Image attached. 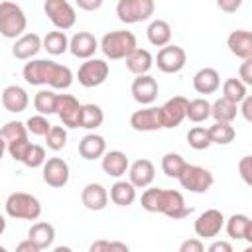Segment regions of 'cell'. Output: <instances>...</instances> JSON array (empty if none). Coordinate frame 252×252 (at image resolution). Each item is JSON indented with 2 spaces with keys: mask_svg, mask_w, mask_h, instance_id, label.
Masks as SVG:
<instances>
[{
  "mask_svg": "<svg viewBox=\"0 0 252 252\" xmlns=\"http://www.w3.org/2000/svg\"><path fill=\"white\" fill-rule=\"evenodd\" d=\"M140 203L148 213H161L173 220L185 219L193 213V207H187L183 195L175 189H146L142 193Z\"/></svg>",
  "mask_w": 252,
  "mask_h": 252,
  "instance_id": "6da1fadb",
  "label": "cell"
},
{
  "mask_svg": "<svg viewBox=\"0 0 252 252\" xmlns=\"http://www.w3.org/2000/svg\"><path fill=\"white\" fill-rule=\"evenodd\" d=\"M22 73L26 83L30 85H49L53 89H69L73 83L71 69L49 59H30V63L24 65Z\"/></svg>",
  "mask_w": 252,
  "mask_h": 252,
  "instance_id": "7a4b0ae2",
  "label": "cell"
},
{
  "mask_svg": "<svg viewBox=\"0 0 252 252\" xmlns=\"http://www.w3.org/2000/svg\"><path fill=\"white\" fill-rule=\"evenodd\" d=\"M100 49L108 59H126L136 49V35L128 30H114L102 35Z\"/></svg>",
  "mask_w": 252,
  "mask_h": 252,
  "instance_id": "3957f363",
  "label": "cell"
},
{
  "mask_svg": "<svg viewBox=\"0 0 252 252\" xmlns=\"http://www.w3.org/2000/svg\"><path fill=\"white\" fill-rule=\"evenodd\" d=\"M28 20L24 10L16 2H0V33L8 39L22 37Z\"/></svg>",
  "mask_w": 252,
  "mask_h": 252,
  "instance_id": "277c9868",
  "label": "cell"
},
{
  "mask_svg": "<svg viewBox=\"0 0 252 252\" xmlns=\"http://www.w3.org/2000/svg\"><path fill=\"white\" fill-rule=\"evenodd\" d=\"M6 213L12 219L35 220L41 215V205L33 195L24 193V191H16L6 199Z\"/></svg>",
  "mask_w": 252,
  "mask_h": 252,
  "instance_id": "5b68a950",
  "label": "cell"
},
{
  "mask_svg": "<svg viewBox=\"0 0 252 252\" xmlns=\"http://www.w3.org/2000/svg\"><path fill=\"white\" fill-rule=\"evenodd\" d=\"M179 185L191 193H207L213 183H215V177L209 169L201 167V165H191V163H185L183 171L179 173L177 177Z\"/></svg>",
  "mask_w": 252,
  "mask_h": 252,
  "instance_id": "8992f818",
  "label": "cell"
},
{
  "mask_svg": "<svg viewBox=\"0 0 252 252\" xmlns=\"http://www.w3.org/2000/svg\"><path fill=\"white\" fill-rule=\"evenodd\" d=\"M156 10L154 0H120L116 4V16L124 24L146 22Z\"/></svg>",
  "mask_w": 252,
  "mask_h": 252,
  "instance_id": "52a82bcc",
  "label": "cell"
},
{
  "mask_svg": "<svg viewBox=\"0 0 252 252\" xmlns=\"http://www.w3.org/2000/svg\"><path fill=\"white\" fill-rule=\"evenodd\" d=\"M43 10H45L47 18L51 20V24H53L59 32H65V30L73 28L75 22H77L75 8H73L67 0H47V2L43 4Z\"/></svg>",
  "mask_w": 252,
  "mask_h": 252,
  "instance_id": "ba28073f",
  "label": "cell"
},
{
  "mask_svg": "<svg viewBox=\"0 0 252 252\" xmlns=\"http://www.w3.org/2000/svg\"><path fill=\"white\" fill-rule=\"evenodd\" d=\"M110 73V67L104 59H87L81 67H79V73H77V79L83 87L87 89H93V87H98L106 81Z\"/></svg>",
  "mask_w": 252,
  "mask_h": 252,
  "instance_id": "9c48e42d",
  "label": "cell"
},
{
  "mask_svg": "<svg viewBox=\"0 0 252 252\" xmlns=\"http://www.w3.org/2000/svg\"><path fill=\"white\" fill-rule=\"evenodd\" d=\"M185 61H187V55L179 45H165L158 51V57H156L158 69L163 73H179L185 67Z\"/></svg>",
  "mask_w": 252,
  "mask_h": 252,
  "instance_id": "30bf717a",
  "label": "cell"
},
{
  "mask_svg": "<svg viewBox=\"0 0 252 252\" xmlns=\"http://www.w3.org/2000/svg\"><path fill=\"white\" fill-rule=\"evenodd\" d=\"M55 114L67 128H79L81 118V102L73 94H57V106Z\"/></svg>",
  "mask_w": 252,
  "mask_h": 252,
  "instance_id": "8fae6325",
  "label": "cell"
},
{
  "mask_svg": "<svg viewBox=\"0 0 252 252\" xmlns=\"http://www.w3.org/2000/svg\"><path fill=\"white\" fill-rule=\"evenodd\" d=\"M130 126L138 132H156V130L163 128L159 106H146V108L136 110L130 116Z\"/></svg>",
  "mask_w": 252,
  "mask_h": 252,
  "instance_id": "7c38bea8",
  "label": "cell"
},
{
  "mask_svg": "<svg viewBox=\"0 0 252 252\" xmlns=\"http://www.w3.org/2000/svg\"><path fill=\"white\" fill-rule=\"evenodd\" d=\"M224 226V217L217 209H207L195 220V234L201 238H215Z\"/></svg>",
  "mask_w": 252,
  "mask_h": 252,
  "instance_id": "4fadbf2b",
  "label": "cell"
},
{
  "mask_svg": "<svg viewBox=\"0 0 252 252\" xmlns=\"http://www.w3.org/2000/svg\"><path fill=\"white\" fill-rule=\"evenodd\" d=\"M43 181L49 187H65L69 181V163L61 158H49L43 163Z\"/></svg>",
  "mask_w": 252,
  "mask_h": 252,
  "instance_id": "5bb4252c",
  "label": "cell"
},
{
  "mask_svg": "<svg viewBox=\"0 0 252 252\" xmlns=\"http://www.w3.org/2000/svg\"><path fill=\"white\" fill-rule=\"evenodd\" d=\"M187 102H189V100H187L185 96H173V98H169L163 106H159L163 128H177V126L185 120Z\"/></svg>",
  "mask_w": 252,
  "mask_h": 252,
  "instance_id": "9a60e30c",
  "label": "cell"
},
{
  "mask_svg": "<svg viewBox=\"0 0 252 252\" xmlns=\"http://www.w3.org/2000/svg\"><path fill=\"white\" fill-rule=\"evenodd\" d=\"M130 91H132V96H134L136 102H140V104H152L158 98L159 87H158V81L152 75H140V77L134 79Z\"/></svg>",
  "mask_w": 252,
  "mask_h": 252,
  "instance_id": "2e32d148",
  "label": "cell"
},
{
  "mask_svg": "<svg viewBox=\"0 0 252 252\" xmlns=\"http://www.w3.org/2000/svg\"><path fill=\"white\" fill-rule=\"evenodd\" d=\"M96 49H98V41L89 32H77L69 39V51L79 59H91Z\"/></svg>",
  "mask_w": 252,
  "mask_h": 252,
  "instance_id": "e0dca14e",
  "label": "cell"
},
{
  "mask_svg": "<svg viewBox=\"0 0 252 252\" xmlns=\"http://www.w3.org/2000/svg\"><path fill=\"white\" fill-rule=\"evenodd\" d=\"M128 175H130V183L134 187L144 189V187H150L152 185V181L156 177V167H154V163L150 159L142 158V159H136L128 167Z\"/></svg>",
  "mask_w": 252,
  "mask_h": 252,
  "instance_id": "ac0fdd59",
  "label": "cell"
},
{
  "mask_svg": "<svg viewBox=\"0 0 252 252\" xmlns=\"http://www.w3.org/2000/svg\"><path fill=\"white\" fill-rule=\"evenodd\" d=\"M226 45H228L230 53L240 57L242 61L244 59H252V33L250 32H246V30L230 32V35L226 39Z\"/></svg>",
  "mask_w": 252,
  "mask_h": 252,
  "instance_id": "d6986e66",
  "label": "cell"
},
{
  "mask_svg": "<svg viewBox=\"0 0 252 252\" xmlns=\"http://www.w3.org/2000/svg\"><path fill=\"white\" fill-rule=\"evenodd\" d=\"M219 87H220V77L213 67H203L193 77V89L199 94H213L219 91Z\"/></svg>",
  "mask_w": 252,
  "mask_h": 252,
  "instance_id": "ffe728a7",
  "label": "cell"
},
{
  "mask_svg": "<svg viewBox=\"0 0 252 252\" xmlns=\"http://www.w3.org/2000/svg\"><path fill=\"white\" fill-rule=\"evenodd\" d=\"M28 102H30V96L20 85H8L2 91V104L8 112H14V114L24 112L28 108Z\"/></svg>",
  "mask_w": 252,
  "mask_h": 252,
  "instance_id": "44dd1931",
  "label": "cell"
},
{
  "mask_svg": "<svg viewBox=\"0 0 252 252\" xmlns=\"http://www.w3.org/2000/svg\"><path fill=\"white\" fill-rule=\"evenodd\" d=\"M41 49V37L37 33H24L22 37L16 39V43L12 45V55L16 59H32L37 55V51Z\"/></svg>",
  "mask_w": 252,
  "mask_h": 252,
  "instance_id": "7402d4cb",
  "label": "cell"
},
{
  "mask_svg": "<svg viewBox=\"0 0 252 252\" xmlns=\"http://www.w3.org/2000/svg\"><path fill=\"white\" fill-rule=\"evenodd\" d=\"M81 201L89 211H102L108 203V193L100 183H89L81 191Z\"/></svg>",
  "mask_w": 252,
  "mask_h": 252,
  "instance_id": "603a6c76",
  "label": "cell"
},
{
  "mask_svg": "<svg viewBox=\"0 0 252 252\" xmlns=\"http://www.w3.org/2000/svg\"><path fill=\"white\" fill-rule=\"evenodd\" d=\"M128 167H130V161L126 154L120 150H112L102 156V171L110 177H122L128 171Z\"/></svg>",
  "mask_w": 252,
  "mask_h": 252,
  "instance_id": "cb8c5ba5",
  "label": "cell"
},
{
  "mask_svg": "<svg viewBox=\"0 0 252 252\" xmlns=\"http://www.w3.org/2000/svg\"><path fill=\"white\" fill-rule=\"evenodd\" d=\"M79 154L83 159H98L106 154V142L102 136L98 134H87L81 142H79Z\"/></svg>",
  "mask_w": 252,
  "mask_h": 252,
  "instance_id": "d4e9b609",
  "label": "cell"
},
{
  "mask_svg": "<svg viewBox=\"0 0 252 252\" xmlns=\"http://www.w3.org/2000/svg\"><path fill=\"white\" fill-rule=\"evenodd\" d=\"M226 232L234 240L252 242V220L246 215H232L226 220Z\"/></svg>",
  "mask_w": 252,
  "mask_h": 252,
  "instance_id": "484cf974",
  "label": "cell"
},
{
  "mask_svg": "<svg viewBox=\"0 0 252 252\" xmlns=\"http://www.w3.org/2000/svg\"><path fill=\"white\" fill-rule=\"evenodd\" d=\"M152 65H154V57H152V53H150L148 49L136 47V49L126 57V67H128V71L134 73L136 77L148 75V71L152 69Z\"/></svg>",
  "mask_w": 252,
  "mask_h": 252,
  "instance_id": "4316f807",
  "label": "cell"
},
{
  "mask_svg": "<svg viewBox=\"0 0 252 252\" xmlns=\"http://www.w3.org/2000/svg\"><path fill=\"white\" fill-rule=\"evenodd\" d=\"M28 240L30 242H33L39 250H43V248H47V246H51L53 244V240H55V228H53V224H49V222H35V224H32V228L28 230Z\"/></svg>",
  "mask_w": 252,
  "mask_h": 252,
  "instance_id": "83f0119b",
  "label": "cell"
},
{
  "mask_svg": "<svg viewBox=\"0 0 252 252\" xmlns=\"http://www.w3.org/2000/svg\"><path fill=\"white\" fill-rule=\"evenodd\" d=\"M146 33H148V39L152 45L165 47V45H169V39H171V26L165 20H154L148 26Z\"/></svg>",
  "mask_w": 252,
  "mask_h": 252,
  "instance_id": "f1b7e54d",
  "label": "cell"
},
{
  "mask_svg": "<svg viewBox=\"0 0 252 252\" xmlns=\"http://www.w3.org/2000/svg\"><path fill=\"white\" fill-rule=\"evenodd\" d=\"M110 199L118 207H130L136 201V187L130 181H116L110 187Z\"/></svg>",
  "mask_w": 252,
  "mask_h": 252,
  "instance_id": "f546056e",
  "label": "cell"
},
{
  "mask_svg": "<svg viewBox=\"0 0 252 252\" xmlns=\"http://www.w3.org/2000/svg\"><path fill=\"white\" fill-rule=\"evenodd\" d=\"M238 114V106L232 104L230 100L226 98H217L213 104H211V116L215 118V122H222V124H230Z\"/></svg>",
  "mask_w": 252,
  "mask_h": 252,
  "instance_id": "4dcf8cb0",
  "label": "cell"
},
{
  "mask_svg": "<svg viewBox=\"0 0 252 252\" xmlns=\"http://www.w3.org/2000/svg\"><path fill=\"white\" fill-rule=\"evenodd\" d=\"M104 114L98 104H81V118H79V128L94 130L102 124Z\"/></svg>",
  "mask_w": 252,
  "mask_h": 252,
  "instance_id": "1f68e13d",
  "label": "cell"
},
{
  "mask_svg": "<svg viewBox=\"0 0 252 252\" xmlns=\"http://www.w3.org/2000/svg\"><path fill=\"white\" fill-rule=\"evenodd\" d=\"M41 47L51 55H61L69 49V39H67L65 32H59V30L47 32V35L41 39Z\"/></svg>",
  "mask_w": 252,
  "mask_h": 252,
  "instance_id": "d6a6232c",
  "label": "cell"
},
{
  "mask_svg": "<svg viewBox=\"0 0 252 252\" xmlns=\"http://www.w3.org/2000/svg\"><path fill=\"white\" fill-rule=\"evenodd\" d=\"M246 96H248V93H246V85L240 83L236 77H230V79H226V81L222 83V98L230 100L232 104L238 106Z\"/></svg>",
  "mask_w": 252,
  "mask_h": 252,
  "instance_id": "836d02e7",
  "label": "cell"
},
{
  "mask_svg": "<svg viewBox=\"0 0 252 252\" xmlns=\"http://www.w3.org/2000/svg\"><path fill=\"white\" fill-rule=\"evenodd\" d=\"M33 106L41 116H49L55 114V106H57V94L49 89H41L35 93L33 96Z\"/></svg>",
  "mask_w": 252,
  "mask_h": 252,
  "instance_id": "e575fe53",
  "label": "cell"
},
{
  "mask_svg": "<svg viewBox=\"0 0 252 252\" xmlns=\"http://www.w3.org/2000/svg\"><path fill=\"white\" fill-rule=\"evenodd\" d=\"M209 116H211V102L207 98H193L187 102L185 118H189L191 122L199 124V122H205Z\"/></svg>",
  "mask_w": 252,
  "mask_h": 252,
  "instance_id": "d590c367",
  "label": "cell"
},
{
  "mask_svg": "<svg viewBox=\"0 0 252 252\" xmlns=\"http://www.w3.org/2000/svg\"><path fill=\"white\" fill-rule=\"evenodd\" d=\"M209 130V138H211V144H220V146H226L234 140L236 132L230 124H222V122H215Z\"/></svg>",
  "mask_w": 252,
  "mask_h": 252,
  "instance_id": "8d00e7d4",
  "label": "cell"
},
{
  "mask_svg": "<svg viewBox=\"0 0 252 252\" xmlns=\"http://www.w3.org/2000/svg\"><path fill=\"white\" fill-rule=\"evenodd\" d=\"M0 138L10 144V142H16V140H22V138H28V128L24 122L20 120H12V122H6L2 128H0Z\"/></svg>",
  "mask_w": 252,
  "mask_h": 252,
  "instance_id": "74e56055",
  "label": "cell"
},
{
  "mask_svg": "<svg viewBox=\"0 0 252 252\" xmlns=\"http://www.w3.org/2000/svg\"><path fill=\"white\" fill-rule=\"evenodd\" d=\"M185 163H187V161H185L179 154H173V152H169V154H165V156L161 158V169H163V173H165L167 177H173V179L179 177V173L183 171Z\"/></svg>",
  "mask_w": 252,
  "mask_h": 252,
  "instance_id": "f35d334b",
  "label": "cell"
},
{
  "mask_svg": "<svg viewBox=\"0 0 252 252\" xmlns=\"http://www.w3.org/2000/svg\"><path fill=\"white\" fill-rule=\"evenodd\" d=\"M187 142L193 150H207L211 146V138H209V130L203 126H193L187 132Z\"/></svg>",
  "mask_w": 252,
  "mask_h": 252,
  "instance_id": "ab89813d",
  "label": "cell"
},
{
  "mask_svg": "<svg viewBox=\"0 0 252 252\" xmlns=\"http://www.w3.org/2000/svg\"><path fill=\"white\" fill-rule=\"evenodd\" d=\"M45 142H47V148L53 152L63 150L67 144V130L63 126H51L49 132L45 134Z\"/></svg>",
  "mask_w": 252,
  "mask_h": 252,
  "instance_id": "60d3db41",
  "label": "cell"
},
{
  "mask_svg": "<svg viewBox=\"0 0 252 252\" xmlns=\"http://www.w3.org/2000/svg\"><path fill=\"white\" fill-rule=\"evenodd\" d=\"M30 148H32V142H30L28 138H22V140H16V142L6 144V152H8L16 161H22V163H24V159H26Z\"/></svg>",
  "mask_w": 252,
  "mask_h": 252,
  "instance_id": "b9f144b4",
  "label": "cell"
},
{
  "mask_svg": "<svg viewBox=\"0 0 252 252\" xmlns=\"http://www.w3.org/2000/svg\"><path fill=\"white\" fill-rule=\"evenodd\" d=\"M51 126H53V124H49V120H47L45 116H41V114L30 116V118H28V122H26L28 132H32L33 136H45V134L49 132V128H51Z\"/></svg>",
  "mask_w": 252,
  "mask_h": 252,
  "instance_id": "7bdbcfd3",
  "label": "cell"
},
{
  "mask_svg": "<svg viewBox=\"0 0 252 252\" xmlns=\"http://www.w3.org/2000/svg\"><path fill=\"white\" fill-rule=\"evenodd\" d=\"M43 163H45V150L41 146H37V144H32V148H30L26 159H24V165L35 169V167H39Z\"/></svg>",
  "mask_w": 252,
  "mask_h": 252,
  "instance_id": "ee69618b",
  "label": "cell"
},
{
  "mask_svg": "<svg viewBox=\"0 0 252 252\" xmlns=\"http://www.w3.org/2000/svg\"><path fill=\"white\" fill-rule=\"evenodd\" d=\"M179 252H205V246L199 238H187L181 242Z\"/></svg>",
  "mask_w": 252,
  "mask_h": 252,
  "instance_id": "f6af8a7d",
  "label": "cell"
},
{
  "mask_svg": "<svg viewBox=\"0 0 252 252\" xmlns=\"http://www.w3.org/2000/svg\"><path fill=\"white\" fill-rule=\"evenodd\" d=\"M240 83L244 85H252V59H244L240 65Z\"/></svg>",
  "mask_w": 252,
  "mask_h": 252,
  "instance_id": "bcb514c9",
  "label": "cell"
},
{
  "mask_svg": "<svg viewBox=\"0 0 252 252\" xmlns=\"http://www.w3.org/2000/svg\"><path fill=\"white\" fill-rule=\"evenodd\" d=\"M250 163H252V159H250V156H244L242 159H240V163H238V169H240V175H242V179H244V183H252V179H250Z\"/></svg>",
  "mask_w": 252,
  "mask_h": 252,
  "instance_id": "7dc6e473",
  "label": "cell"
},
{
  "mask_svg": "<svg viewBox=\"0 0 252 252\" xmlns=\"http://www.w3.org/2000/svg\"><path fill=\"white\" fill-rule=\"evenodd\" d=\"M207 252H234V248H232V244L226 242V240H215V242L207 248Z\"/></svg>",
  "mask_w": 252,
  "mask_h": 252,
  "instance_id": "c3c4849f",
  "label": "cell"
},
{
  "mask_svg": "<svg viewBox=\"0 0 252 252\" xmlns=\"http://www.w3.org/2000/svg\"><path fill=\"white\" fill-rule=\"evenodd\" d=\"M217 6L224 12H236L240 6H242V0H219Z\"/></svg>",
  "mask_w": 252,
  "mask_h": 252,
  "instance_id": "681fc988",
  "label": "cell"
},
{
  "mask_svg": "<svg viewBox=\"0 0 252 252\" xmlns=\"http://www.w3.org/2000/svg\"><path fill=\"white\" fill-rule=\"evenodd\" d=\"M77 6L81 10H87V12H93V10H98L102 6V0H77Z\"/></svg>",
  "mask_w": 252,
  "mask_h": 252,
  "instance_id": "f907efd6",
  "label": "cell"
},
{
  "mask_svg": "<svg viewBox=\"0 0 252 252\" xmlns=\"http://www.w3.org/2000/svg\"><path fill=\"white\" fill-rule=\"evenodd\" d=\"M89 252H110V242L108 240H94L89 246Z\"/></svg>",
  "mask_w": 252,
  "mask_h": 252,
  "instance_id": "816d5d0a",
  "label": "cell"
},
{
  "mask_svg": "<svg viewBox=\"0 0 252 252\" xmlns=\"http://www.w3.org/2000/svg\"><path fill=\"white\" fill-rule=\"evenodd\" d=\"M242 106H240V110H242V116L250 122L252 120V96H246L242 102H240Z\"/></svg>",
  "mask_w": 252,
  "mask_h": 252,
  "instance_id": "f5cc1de1",
  "label": "cell"
},
{
  "mask_svg": "<svg viewBox=\"0 0 252 252\" xmlns=\"http://www.w3.org/2000/svg\"><path fill=\"white\" fill-rule=\"evenodd\" d=\"M16 252H39V248H37L33 242H30V240L26 238V240H22V242L16 246Z\"/></svg>",
  "mask_w": 252,
  "mask_h": 252,
  "instance_id": "db71d44e",
  "label": "cell"
},
{
  "mask_svg": "<svg viewBox=\"0 0 252 252\" xmlns=\"http://www.w3.org/2000/svg\"><path fill=\"white\" fill-rule=\"evenodd\" d=\"M110 252H130V248L120 240H112L110 242Z\"/></svg>",
  "mask_w": 252,
  "mask_h": 252,
  "instance_id": "11a10c76",
  "label": "cell"
},
{
  "mask_svg": "<svg viewBox=\"0 0 252 252\" xmlns=\"http://www.w3.org/2000/svg\"><path fill=\"white\" fill-rule=\"evenodd\" d=\"M4 152H6V142L0 138V159L4 158Z\"/></svg>",
  "mask_w": 252,
  "mask_h": 252,
  "instance_id": "9f6ffc18",
  "label": "cell"
},
{
  "mask_svg": "<svg viewBox=\"0 0 252 252\" xmlns=\"http://www.w3.org/2000/svg\"><path fill=\"white\" fill-rule=\"evenodd\" d=\"M53 252H73V250H71L69 246H57V248H55Z\"/></svg>",
  "mask_w": 252,
  "mask_h": 252,
  "instance_id": "6f0895ef",
  "label": "cell"
},
{
  "mask_svg": "<svg viewBox=\"0 0 252 252\" xmlns=\"http://www.w3.org/2000/svg\"><path fill=\"white\" fill-rule=\"evenodd\" d=\"M4 230H6V220H4V217L0 215V234H2Z\"/></svg>",
  "mask_w": 252,
  "mask_h": 252,
  "instance_id": "680465c9",
  "label": "cell"
},
{
  "mask_svg": "<svg viewBox=\"0 0 252 252\" xmlns=\"http://www.w3.org/2000/svg\"><path fill=\"white\" fill-rule=\"evenodd\" d=\"M242 252H252V248H250V246H248V248H244V250H242Z\"/></svg>",
  "mask_w": 252,
  "mask_h": 252,
  "instance_id": "91938a15",
  "label": "cell"
},
{
  "mask_svg": "<svg viewBox=\"0 0 252 252\" xmlns=\"http://www.w3.org/2000/svg\"><path fill=\"white\" fill-rule=\"evenodd\" d=\"M0 252H8V250H6V248H4V246H0Z\"/></svg>",
  "mask_w": 252,
  "mask_h": 252,
  "instance_id": "94428289",
  "label": "cell"
}]
</instances>
